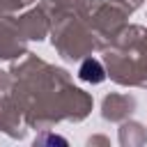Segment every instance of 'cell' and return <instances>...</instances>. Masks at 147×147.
I'll return each instance as SVG.
<instances>
[{
    "label": "cell",
    "instance_id": "1",
    "mask_svg": "<svg viewBox=\"0 0 147 147\" xmlns=\"http://www.w3.org/2000/svg\"><path fill=\"white\" fill-rule=\"evenodd\" d=\"M80 78L83 80H92V83H99L103 80V69L96 60H85L83 67H80Z\"/></svg>",
    "mask_w": 147,
    "mask_h": 147
}]
</instances>
